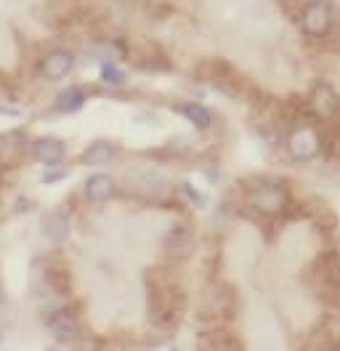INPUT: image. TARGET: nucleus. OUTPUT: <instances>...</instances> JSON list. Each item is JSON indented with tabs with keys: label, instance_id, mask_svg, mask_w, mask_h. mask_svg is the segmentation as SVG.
I'll list each match as a JSON object with an SVG mask.
<instances>
[{
	"label": "nucleus",
	"instance_id": "obj_1",
	"mask_svg": "<svg viewBox=\"0 0 340 351\" xmlns=\"http://www.w3.org/2000/svg\"><path fill=\"white\" fill-rule=\"evenodd\" d=\"M287 149L298 162H311L321 154V133L311 123H300L287 136Z\"/></svg>",
	"mask_w": 340,
	"mask_h": 351
},
{
	"label": "nucleus",
	"instance_id": "obj_2",
	"mask_svg": "<svg viewBox=\"0 0 340 351\" xmlns=\"http://www.w3.org/2000/svg\"><path fill=\"white\" fill-rule=\"evenodd\" d=\"M300 27L311 38H324L332 29V5H330V0H311L300 14Z\"/></svg>",
	"mask_w": 340,
	"mask_h": 351
},
{
	"label": "nucleus",
	"instance_id": "obj_3",
	"mask_svg": "<svg viewBox=\"0 0 340 351\" xmlns=\"http://www.w3.org/2000/svg\"><path fill=\"white\" fill-rule=\"evenodd\" d=\"M253 205L260 213H266V216H276L287 205V189L279 181H263V184L255 186Z\"/></svg>",
	"mask_w": 340,
	"mask_h": 351
},
{
	"label": "nucleus",
	"instance_id": "obj_4",
	"mask_svg": "<svg viewBox=\"0 0 340 351\" xmlns=\"http://www.w3.org/2000/svg\"><path fill=\"white\" fill-rule=\"evenodd\" d=\"M48 332L53 341L59 343H75L80 335H83V328H80V319L72 314V311H56L51 319H48Z\"/></svg>",
	"mask_w": 340,
	"mask_h": 351
},
{
	"label": "nucleus",
	"instance_id": "obj_5",
	"mask_svg": "<svg viewBox=\"0 0 340 351\" xmlns=\"http://www.w3.org/2000/svg\"><path fill=\"white\" fill-rule=\"evenodd\" d=\"M194 234L186 226H175L165 234V253H168L170 261H186L191 253H194Z\"/></svg>",
	"mask_w": 340,
	"mask_h": 351
},
{
	"label": "nucleus",
	"instance_id": "obj_6",
	"mask_svg": "<svg viewBox=\"0 0 340 351\" xmlns=\"http://www.w3.org/2000/svg\"><path fill=\"white\" fill-rule=\"evenodd\" d=\"M72 66H75L72 51L56 48V51H51V53L40 62V75L45 77V80L56 83V80H62V77H66V75L72 72Z\"/></svg>",
	"mask_w": 340,
	"mask_h": 351
},
{
	"label": "nucleus",
	"instance_id": "obj_7",
	"mask_svg": "<svg viewBox=\"0 0 340 351\" xmlns=\"http://www.w3.org/2000/svg\"><path fill=\"white\" fill-rule=\"evenodd\" d=\"M66 154V147H64L62 138H53V136H45V138H38L35 141V157L38 162H42L45 168H56Z\"/></svg>",
	"mask_w": 340,
	"mask_h": 351
},
{
	"label": "nucleus",
	"instance_id": "obj_8",
	"mask_svg": "<svg viewBox=\"0 0 340 351\" xmlns=\"http://www.w3.org/2000/svg\"><path fill=\"white\" fill-rule=\"evenodd\" d=\"M114 192H117V184L109 173H93L85 181V197L90 202H106L114 197Z\"/></svg>",
	"mask_w": 340,
	"mask_h": 351
},
{
	"label": "nucleus",
	"instance_id": "obj_9",
	"mask_svg": "<svg viewBox=\"0 0 340 351\" xmlns=\"http://www.w3.org/2000/svg\"><path fill=\"white\" fill-rule=\"evenodd\" d=\"M42 234L53 242L66 240V234H69V219H66V213H64V210L48 213L45 221H42Z\"/></svg>",
	"mask_w": 340,
	"mask_h": 351
},
{
	"label": "nucleus",
	"instance_id": "obj_10",
	"mask_svg": "<svg viewBox=\"0 0 340 351\" xmlns=\"http://www.w3.org/2000/svg\"><path fill=\"white\" fill-rule=\"evenodd\" d=\"M114 154H117V149H114L109 141L99 138V141H93V144L85 149L80 160H83L85 165H106V162L114 160Z\"/></svg>",
	"mask_w": 340,
	"mask_h": 351
},
{
	"label": "nucleus",
	"instance_id": "obj_11",
	"mask_svg": "<svg viewBox=\"0 0 340 351\" xmlns=\"http://www.w3.org/2000/svg\"><path fill=\"white\" fill-rule=\"evenodd\" d=\"M85 90L80 86H72V88H66L64 93H59V101H56V110H62V112H75V110H80L85 104Z\"/></svg>",
	"mask_w": 340,
	"mask_h": 351
},
{
	"label": "nucleus",
	"instance_id": "obj_12",
	"mask_svg": "<svg viewBox=\"0 0 340 351\" xmlns=\"http://www.w3.org/2000/svg\"><path fill=\"white\" fill-rule=\"evenodd\" d=\"M181 112L189 117L197 128H208V125L212 123L210 110H208V107H202V104H186V107H181Z\"/></svg>",
	"mask_w": 340,
	"mask_h": 351
},
{
	"label": "nucleus",
	"instance_id": "obj_13",
	"mask_svg": "<svg viewBox=\"0 0 340 351\" xmlns=\"http://www.w3.org/2000/svg\"><path fill=\"white\" fill-rule=\"evenodd\" d=\"M317 101H321V104H324V110H321V114H332V112H335V107H338L335 90H332L330 86H319V90H317Z\"/></svg>",
	"mask_w": 340,
	"mask_h": 351
},
{
	"label": "nucleus",
	"instance_id": "obj_14",
	"mask_svg": "<svg viewBox=\"0 0 340 351\" xmlns=\"http://www.w3.org/2000/svg\"><path fill=\"white\" fill-rule=\"evenodd\" d=\"M101 80H104L106 86H123L125 83V75L120 72V66L104 64L101 66Z\"/></svg>",
	"mask_w": 340,
	"mask_h": 351
},
{
	"label": "nucleus",
	"instance_id": "obj_15",
	"mask_svg": "<svg viewBox=\"0 0 340 351\" xmlns=\"http://www.w3.org/2000/svg\"><path fill=\"white\" fill-rule=\"evenodd\" d=\"M0 301H3V295H0Z\"/></svg>",
	"mask_w": 340,
	"mask_h": 351
}]
</instances>
